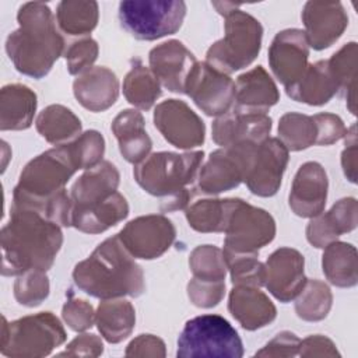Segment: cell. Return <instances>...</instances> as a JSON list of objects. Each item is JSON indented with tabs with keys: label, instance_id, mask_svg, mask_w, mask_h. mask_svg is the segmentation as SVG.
<instances>
[{
	"label": "cell",
	"instance_id": "6da1fadb",
	"mask_svg": "<svg viewBox=\"0 0 358 358\" xmlns=\"http://www.w3.org/2000/svg\"><path fill=\"white\" fill-rule=\"evenodd\" d=\"M1 274L48 271L62 245V227L36 210L11 204L10 220L0 232Z\"/></svg>",
	"mask_w": 358,
	"mask_h": 358
},
{
	"label": "cell",
	"instance_id": "7a4b0ae2",
	"mask_svg": "<svg viewBox=\"0 0 358 358\" xmlns=\"http://www.w3.org/2000/svg\"><path fill=\"white\" fill-rule=\"evenodd\" d=\"M18 28L6 39V52L15 70L32 78L45 77L55 62L64 55V38L48 4L24 3L17 13Z\"/></svg>",
	"mask_w": 358,
	"mask_h": 358
},
{
	"label": "cell",
	"instance_id": "3957f363",
	"mask_svg": "<svg viewBox=\"0 0 358 358\" xmlns=\"http://www.w3.org/2000/svg\"><path fill=\"white\" fill-rule=\"evenodd\" d=\"M76 285L85 294L99 299L140 296L145 291L143 268L120 242L110 236L73 270Z\"/></svg>",
	"mask_w": 358,
	"mask_h": 358
},
{
	"label": "cell",
	"instance_id": "277c9868",
	"mask_svg": "<svg viewBox=\"0 0 358 358\" xmlns=\"http://www.w3.org/2000/svg\"><path fill=\"white\" fill-rule=\"evenodd\" d=\"M203 159V151L152 152L136 164L133 176L143 190L161 199L162 213L183 210L192 199L190 186L197 180Z\"/></svg>",
	"mask_w": 358,
	"mask_h": 358
},
{
	"label": "cell",
	"instance_id": "5b68a950",
	"mask_svg": "<svg viewBox=\"0 0 358 358\" xmlns=\"http://www.w3.org/2000/svg\"><path fill=\"white\" fill-rule=\"evenodd\" d=\"M213 7L225 18V34L208 48L206 63L229 76L248 67L257 57L262 49L263 27L259 20L236 4L214 1Z\"/></svg>",
	"mask_w": 358,
	"mask_h": 358
},
{
	"label": "cell",
	"instance_id": "8992f818",
	"mask_svg": "<svg viewBox=\"0 0 358 358\" xmlns=\"http://www.w3.org/2000/svg\"><path fill=\"white\" fill-rule=\"evenodd\" d=\"M77 166L67 145L50 148L31 159L20 173L13 192V204L34 206L66 189Z\"/></svg>",
	"mask_w": 358,
	"mask_h": 358
},
{
	"label": "cell",
	"instance_id": "52a82bcc",
	"mask_svg": "<svg viewBox=\"0 0 358 358\" xmlns=\"http://www.w3.org/2000/svg\"><path fill=\"white\" fill-rule=\"evenodd\" d=\"M66 330L56 315L39 312L11 323L3 317L0 351L6 357H46L66 341Z\"/></svg>",
	"mask_w": 358,
	"mask_h": 358
},
{
	"label": "cell",
	"instance_id": "ba28073f",
	"mask_svg": "<svg viewBox=\"0 0 358 358\" xmlns=\"http://www.w3.org/2000/svg\"><path fill=\"white\" fill-rule=\"evenodd\" d=\"M180 358H241L243 344L232 324L220 315H200L185 323L178 338Z\"/></svg>",
	"mask_w": 358,
	"mask_h": 358
},
{
	"label": "cell",
	"instance_id": "9c48e42d",
	"mask_svg": "<svg viewBox=\"0 0 358 358\" xmlns=\"http://www.w3.org/2000/svg\"><path fill=\"white\" fill-rule=\"evenodd\" d=\"M120 25L138 41H155L175 34L183 24L182 0H124L119 3Z\"/></svg>",
	"mask_w": 358,
	"mask_h": 358
},
{
	"label": "cell",
	"instance_id": "30bf717a",
	"mask_svg": "<svg viewBox=\"0 0 358 358\" xmlns=\"http://www.w3.org/2000/svg\"><path fill=\"white\" fill-rule=\"evenodd\" d=\"M224 232V252L257 253L274 239L275 221L266 210L232 199Z\"/></svg>",
	"mask_w": 358,
	"mask_h": 358
},
{
	"label": "cell",
	"instance_id": "8fae6325",
	"mask_svg": "<svg viewBox=\"0 0 358 358\" xmlns=\"http://www.w3.org/2000/svg\"><path fill=\"white\" fill-rule=\"evenodd\" d=\"M256 145L221 147L213 151L199 171V190L204 194H220L238 187L245 180Z\"/></svg>",
	"mask_w": 358,
	"mask_h": 358
},
{
	"label": "cell",
	"instance_id": "7c38bea8",
	"mask_svg": "<svg viewBox=\"0 0 358 358\" xmlns=\"http://www.w3.org/2000/svg\"><path fill=\"white\" fill-rule=\"evenodd\" d=\"M185 94L207 116H221L228 112L235 102V83L206 62H197L190 70Z\"/></svg>",
	"mask_w": 358,
	"mask_h": 358
},
{
	"label": "cell",
	"instance_id": "4fadbf2b",
	"mask_svg": "<svg viewBox=\"0 0 358 358\" xmlns=\"http://www.w3.org/2000/svg\"><path fill=\"white\" fill-rule=\"evenodd\" d=\"M117 236L134 259L152 260L172 246L176 229L165 215L148 214L129 221Z\"/></svg>",
	"mask_w": 358,
	"mask_h": 358
},
{
	"label": "cell",
	"instance_id": "5bb4252c",
	"mask_svg": "<svg viewBox=\"0 0 358 358\" xmlns=\"http://www.w3.org/2000/svg\"><path fill=\"white\" fill-rule=\"evenodd\" d=\"M152 120L162 137L176 148L192 150L204 143V122L180 99L172 98L158 103Z\"/></svg>",
	"mask_w": 358,
	"mask_h": 358
},
{
	"label": "cell",
	"instance_id": "9a60e30c",
	"mask_svg": "<svg viewBox=\"0 0 358 358\" xmlns=\"http://www.w3.org/2000/svg\"><path fill=\"white\" fill-rule=\"evenodd\" d=\"M287 164V147L280 141V138L268 137L255 147L243 182L256 196H274L281 186Z\"/></svg>",
	"mask_w": 358,
	"mask_h": 358
},
{
	"label": "cell",
	"instance_id": "2e32d148",
	"mask_svg": "<svg viewBox=\"0 0 358 358\" xmlns=\"http://www.w3.org/2000/svg\"><path fill=\"white\" fill-rule=\"evenodd\" d=\"M309 43L302 29L280 31L268 48V64L275 78L288 88L294 85L308 67Z\"/></svg>",
	"mask_w": 358,
	"mask_h": 358
},
{
	"label": "cell",
	"instance_id": "e0dca14e",
	"mask_svg": "<svg viewBox=\"0 0 358 358\" xmlns=\"http://www.w3.org/2000/svg\"><path fill=\"white\" fill-rule=\"evenodd\" d=\"M271 117L267 113L246 112L232 106L213 122L211 137L221 147L259 144L268 138Z\"/></svg>",
	"mask_w": 358,
	"mask_h": 358
},
{
	"label": "cell",
	"instance_id": "ac0fdd59",
	"mask_svg": "<svg viewBox=\"0 0 358 358\" xmlns=\"http://www.w3.org/2000/svg\"><path fill=\"white\" fill-rule=\"evenodd\" d=\"M303 267L305 259L296 249L280 248L274 250L264 264L267 291L284 303L295 299L308 280Z\"/></svg>",
	"mask_w": 358,
	"mask_h": 358
},
{
	"label": "cell",
	"instance_id": "d6986e66",
	"mask_svg": "<svg viewBox=\"0 0 358 358\" xmlns=\"http://www.w3.org/2000/svg\"><path fill=\"white\" fill-rule=\"evenodd\" d=\"M301 17L309 48L315 50L330 48L348 25L347 11L340 1H306Z\"/></svg>",
	"mask_w": 358,
	"mask_h": 358
},
{
	"label": "cell",
	"instance_id": "ffe728a7",
	"mask_svg": "<svg viewBox=\"0 0 358 358\" xmlns=\"http://www.w3.org/2000/svg\"><path fill=\"white\" fill-rule=\"evenodd\" d=\"M329 180L324 168L316 161L302 164L292 180L288 203L294 214L312 218L323 213L327 200Z\"/></svg>",
	"mask_w": 358,
	"mask_h": 358
},
{
	"label": "cell",
	"instance_id": "44dd1931",
	"mask_svg": "<svg viewBox=\"0 0 358 358\" xmlns=\"http://www.w3.org/2000/svg\"><path fill=\"white\" fill-rule=\"evenodd\" d=\"M148 62L161 85L176 94H185L187 76L197 63L194 55L178 39H169L152 48Z\"/></svg>",
	"mask_w": 358,
	"mask_h": 358
},
{
	"label": "cell",
	"instance_id": "7402d4cb",
	"mask_svg": "<svg viewBox=\"0 0 358 358\" xmlns=\"http://www.w3.org/2000/svg\"><path fill=\"white\" fill-rule=\"evenodd\" d=\"M357 224L358 203L354 197H344L334 203L329 211L312 217L305 234L312 246L324 249L329 243L337 241L340 235L354 231Z\"/></svg>",
	"mask_w": 358,
	"mask_h": 358
},
{
	"label": "cell",
	"instance_id": "603a6c76",
	"mask_svg": "<svg viewBox=\"0 0 358 358\" xmlns=\"http://www.w3.org/2000/svg\"><path fill=\"white\" fill-rule=\"evenodd\" d=\"M73 94L83 108L91 112H103L119 96V80L110 69L95 66L77 76L73 83Z\"/></svg>",
	"mask_w": 358,
	"mask_h": 358
},
{
	"label": "cell",
	"instance_id": "cb8c5ba5",
	"mask_svg": "<svg viewBox=\"0 0 358 358\" xmlns=\"http://www.w3.org/2000/svg\"><path fill=\"white\" fill-rule=\"evenodd\" d=\"M228 310L245 330H257L270 324L277 309L259 287L234 285L228 296Z\"/></svg>",
	"mask_w": 358,
	"mask_h": 358
},
{
	"label": "cell",
	"instance_id": "d4e9b609",
	"mask_svg": "<svg viewBox=\"0 0 358 358\" xmlns=\"http://www.w3.org/2000/svg\"><path fill=\"white\" fill-rule=\"evenodd\" d=\"M278 101L280 91L274 80L262 66H256L238 77L234 105L236 109L266 113Z\"/></svg>",
	"mask_w": 358,
	"mask_h": 358
},
{
	"label": "cell",
	"instance_id": "484cf974",
	"mask_svg": "<svg viewBox=\"0 0 358 358\" xmlns=\"http://www.w3.org/2000/svg\"><path fill=\"white\" fill-rule=\"evenodd\" d=\"M119 182V171L109 161H102L87 169L70 189L73 208H87L106 200L117 192Z\"/></svg>",
	"mask_w": 358,
	"mask_h": 358
},
{
	"label": "cell",
	"instance_id": "4316f807",
	"mask_svg": "<svg viewBox=\"0 0 358 358\" xmlns=\"http://www.w3.org/2000/svg\"><path fill=\"white\" fill-rule=\"evenodd\" d=\"M122 157L130 164H138L150 155L152 141L145 131V122L137 109L122 110L110 126Z\"/></svg>",
	"mask_w": 358,
	"mask_h": 358
},
{
	"label": "cell",
	"instance_id": "83f0119b",
	"mask_svg": "<svg viewBox=\"0 0 358 358\" xmlns=\"http://www.w3.org/2000/svg\"><path fill=\"white\" fill-rule=\"evenodd\" d=\"M285 92L296 102L320 106L338 94V87L327 60H319L313 64H308L302 77L294 85L285 88Z\"/></svg>",
	"mask_w": 358,
	"mask_h": 358
},
{
	"label": "cell",
	"instance_id": "f1b7e54d",
	"mask_svg": "<svg viewBox=\"0 0 358 358\" xmlns=\"http://www.w3.org/2000/svg\"><path fill=\"white\" fill-rule=\"evenodd\" d=\"M36 94L24 84H7L0 91V130L31 127L36 112Z\"/></svg>",
	"mask_w": 358,
	"mask_h": 358
},
{
	"label": "cell",
	"instance_id": "f546056e",
	"mask_svg": "<svg viewBox=\"0 0 358 358\" xmlns=\"http://www.w3.org/2000/svg\"><path fill=\"white\" fill-rule=\"evenodd\" d=\"M129 215L127 200L115 192L106 200L87 207L71 210V227L84 234H101L119 224Z\"/></svg>",
	"mask_w": 358,
	"mask_h": 358
},
{
	"label": "cell",
	"instance_id": "4dcf8cb0",
	"mask_svg": "<svg viewBox=\"0 0 358 358\" xmlns=\"http://www.w3.org/2000/svg\"><path fill=\"white\" fill-rule=\"evenodd\" d=\"M95 323L101 336L110 344L127 338L136 324V310L131 302L120 298L102 299L95 312Z\"/></svg>",
	"mask_w": 358,
	"mask_h": 358
},
{
	"label": "cell",
	"instance_id": "1f68e13d",
	"mask_svg": "<svg viewBox=\"0 0 358 358\" xmlns=\"http://www.w3.org/2000/svg\"><path fill=\"white\" fill-rule=\"evenodd\" d=\"M322 270L330 284L351 288L358 282V255L355 246L334 241L324 248Z\"/></svg>",
	"mask_w": 358,
	"mask_h": 358
},
{
	"label": "cell",
	"instance_id": "d6a6232c",
	"mask_svg": "<svg viewBox=\"0 0 358 358\" xmlns=\"http://www.w3.org/2000/svg\"><path fill=\"white\" fill-rule=\"evenodd\" d=\"M36 131L53 145H64L81 134V122L71 109L53 103L39 112L35 120Z\"/></svg>",
	"mask_w": 358,
	"mask_h": 358
},
{
	"label": "cell",
	"instance_id": "836d02e7",
	"mask_svg": "<svg viewBox=\"0 0 358 358\" xmlns=\"http://www.w3.org/2000/svg\"><path fill=\"white\" fill-rule=\"evenodd\" d=\"M357 42L343 45L329 60V67L338 87V96L345 98L348 110L357 113Z\"/></svg>",
	"mask_w": 358,
	"mask_h": 358
},
{
	"label": "cell",
	"instance_id": "e575fe53",
	"mask_svg": "<svg viewBox=\"0 0 358 358\" xmlns=\"http://www.w3.org/2000/svg\"><path fill=\"white\" fill-rule=\"evenodd\" d=\"M123 95L133 106L148 110L161 96V83L150 67L136 60L123 80Z\"/></svg>",
	"mask_w": 358,
	"mask_h": 358
},
{
	"label": "cell",
	"instance_id": "d590c367",
	"mask_svg": "<svg viewBox=\"0 0 358 358\" xmlns=\"http://www.w3.org/2000/svg\"><path fill=\"white\" fill-rule=\"evenodd\" d=\"M99 8L96 1L64 0L57 4L56 21L59 28L71 36L88 35L98 24Z\"/></svg>",
	"mask_w": 358,
	"mask_h": 358
},
{
	"label": "cell",
	"instance_id": "8d00e7d4",
	"mask_svg": "<svg viewBox=\"0 0 358 358\" xmlns=\"http://www.w3.org/2000/svg\"><path fill=\"white\" fill-rule=\"evenodd\" d=\"M232 199H203L186 207V220L197 232H224Z\"/></svg>",
	"mask_w": 358,
	"mask_h": 358
},
{
	"label": "cell",
	"instance_id": "74e56055",
	"mask_svg": "<svg viewBox=\"0 0 358 358\" xmlns=\"http://www.w3.org/2000/svg\"><path fill=\"white\" fill-rule=\"evenodd\" d=\"M278 137L288 151L306 150L316 144V123L309 115L298 112L284 113L278 122Z\"/></svg>",
	"mask_w": 358,
	"mask_h": 358
},
{
	"label": "cell",
	"instance_id": "f35d334b",
	"mask_svg": "<svg viewBox=\"0 0 358 358\" xmlns=\"http://www.w3.org/2000/svg\"><path fill=\"white\" fill-rule=\"evenodd\" d=\"M333 303V294L329 285L320 280H306L301 292L295 296V312L306 322L323 320Z\"/></svg>",
	"mask_w": 358,
	"mask_h": 358
},
{
	"label": "cell",
	"instance_id": "ab89813d",
	"mask_svg": "<svg viewBox=\"0 0 358 358\" xmlns=\"http://www.w3.org/2000/svg\"><path fill=\"white\" fill-rule=\"evenodd\" d=\"M189 267L193 278L213 282L225 281L228 270L222 250L214 245L196 246L189 256Z\"/></svg>",
	"mask_w": 358,
	"mask_h": 358
},
{
	"label": "cell",
	"instance_id": "60d3db41",
	"mask_svg": "<svg viewBox=\"0 0 358 358\" xmlns=\"http://www.w3.org/2000/svg\"><path fill=\"white\" fill-rule=\"evenodd\" d=\"M222 253L234 285H264L266 270L264 264L259 262L257 253H228L224 250Z\"/></svg>",
	"mask_w": 358,
	"mask_h": 358
},
{
	"label": "cell",
	"instance_id": "b9f144b4",
	"mask_svg": "<svg viewBox=\"0 0 358 358\" xmlns=\"http://www.w3.org/2000/svg\"><path fill=\"white\" fill-rule=\"evenodd\" d=\"M66 145L77 169L87 171L102 162L105 152V138L96 130H87Z\"/></svg>",
	"mask_w": 358,
	"mask_h": 358
},
{
	"label": "cell",
	"instance_id": "7bdbcfd3",
	"mask_svg": "<svg viewBox=\"0 0 358 358\" xmlns=\"http://www.w3.org/2000/svg\"><path fill=\"white\" fill-rule=\"evenodd\" d=\"M49 278L46 271L28 270L14 281V298L20 305L35 308L49 295Z\"/></svg>",
	"mask_w": 358,
	"mask_h": 358
},
{
	"label": "cell",
	"instance_id": "ee69618b",
	"mask_svg": "<svg viewBox=\"0 0 358 358\" xmlns=\"http://www.w3.org/2000/svg\"><path fill=\"white\" fill-rule=\"evenodd\" d=\"M98 53H99L98 43L90 36H84L73 42L64 50L67 71L71 76H80L85 73L87 70L92 69V64L98 57Z\"/></svg>",
	"mask_w": 358,
	"mask_h": 358
},
{
	"label": "cell",
	"instance_id": "f6af8a7d",
	"mask_svg": "<svg viewBox=\"0 0 358 358\" xmlns=\"http://www.w3.org/2000/svg\"><path fill=\"white\" fill-rule=\"evenodd\" d=\"M62 317L71 330L85 331L94 326L95 312L88 301L74 298L70 294L62 308Z\"/></svg>",
	"mask_w": 358,
	"mask_h": 358
},
{
	"label": "cell",
	"instance_id": "bcb514c9",
	"mask_svg": "<svg viewBox=\"0 0 358 358\" xmlns=\"http://www.w3.org/2000/svg\"><path fill=\"white\" fill-rule=\"evenodd\" d=\"M225 295V281L213 282L192 278L187 284V296L197 308H214Z\"/></svg>",
	"mask_w": 358,
	"mask_h": 358
},
{
	"label": "cell",
	"instance_id": "7dc6e473",
	"mask_svg": "<svg viewBox=\"0 0 358 358\" xmlns=\"http://www.w3.org/2000/svg\"><path fill=\"white\" fill-rule=\"evenodd\" d=\"M316 129H317V140L316 145H330L343 138L347 133V127L340 116L329 112L316 113L312 116Z\"/></svg>",
	"mask_w": 358,
	"mask_h": 358
},
{
	"label": "cell",
	"instance_id": "c3c4849f",
	"mask_svg": "<svg viewBox=\"0 0 358 358\" xmlns=\"http://www.w3.org/2000/svg\"><path fill=\"white\" fill-rule=\"evenodd\" d=\"M299 338L291 331L277 333L255 357H295L298 355Z\"/></svg>",
	"mask_w": 358,
	"mask_h": 358
},
{
	"label": "cell",
	"instance_id": "681fc988",
	"mask_svg": "<svg viewBox=\"0 0 358 358\" xmlns=\"http://www.w3.org/2000/svg\"><path fill=\"white\" fill-rule=\"evenodd\" d=\"M103 352V343L99 336L83 333L71 340L60 355L69 357H99Z\"/></svg>",
	"mask_w": 358,
	"mask_h": 358
},
{
	"label": "cell",
	"instance_id": "f907efd6",
	"mask_svg": "<svg viewBox=\"0 0 358 358\" xmlns=\"http://www.w3.org/2000/svg\"><path fill=\"white\" fill-rule=\"evenodd\" d=\"M126 357H165L164 341L154 334H140L133 338L126 351Z\"/></svg>",
	"mask_w": 358,
	"mask_h": 358
},
{
	"label": "cell",
	"instance_id": "816d5d0a",
	"mask_svg": "<svg viewBox=\"0 0 358 358\" xmlns=\"http://www.w3.org/2000/svg\"><path fill=\"white\" fill-rule=\"evenodd\" d=\"M298 355L301 357H338L336 344L326 336L312 334L299 341Z\"/></svg>",
	"mask_w": 358,
	"mask_h": 358
},
{
	"label": "cell",
	"instance_id": "f5cc1de1",
	"mask_svg": "<svg viewBox=\"0 0 358 358\" xmlns=\"http://www.w3.org/2000/svg\"><path fill=\"white\" fill-rule=\"evenodd\" d=\"M344 141V150L341 152V166L345 178L351 182H357V126L355 123L347 129Z\"/></svg>",
	"mask_w": 358,
	"mask_h": 358
}]
</instances>
